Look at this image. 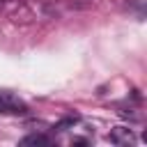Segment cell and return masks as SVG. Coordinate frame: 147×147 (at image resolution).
Returning a JSON list of instances; mask_svg holds the SVG:
<instances>
[{"mask_svg": "<svg viewBox=\"0 0 147 147\" xmlns=\"http://www.w3.org/2000/svg\"><path fill=\"white\" fill-rule=\"evenodd\" d=\"M0 113H5V115H25L28 103L21 101L18 96H14L11 92H0Z\"/></svg>", "mask_w": 147, "mask_h": 147, "instance_id": "obj_1", "label": "cell"}, {"mask_svg": "<svg viewBox=\"0 0 147 147\" xmlns=\"http://www.w3.org/2000/svg\"><path fill=\"white\" fill-rule=\"evenodd\" d=\"M21 145H23V147H30V145H51V140H48L46 136L32 133V136H25V138L21 140Z\"/></svg>", "mask_w": 147, "mask_h": 147, "instance_id": "obj_2", "label": "cell"}, {"mask_svg": "<svg viewBox=\"0 0 147 147\" xmlns=\"http://www.w3.org/2000/svg\"><path fill=\"white\" fill-rule=\"evenodd\" d=\"M110 140H115V142H129L131 140V131L129 129H115L110 133Z\"/></svg>", "mask_w": 147, "mask_h": 147, "instance_id": "obj_3", "label": "cell"}]
</instances>
